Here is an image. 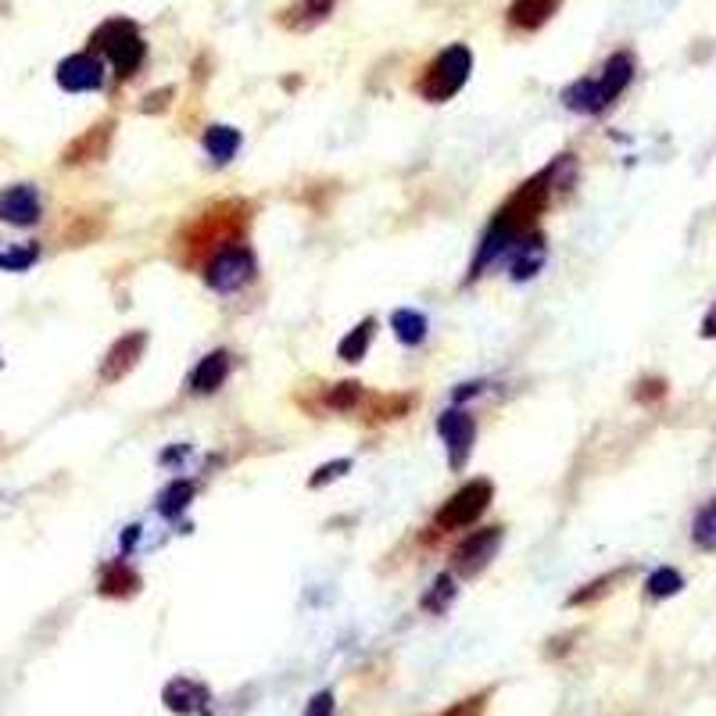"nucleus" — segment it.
<instances>
[{"mask_svg":"<svg viewBox=\"0 0 716 716\" xmlns=\"http://www.w3.org/2000/svg\"><path fill=\"white\" fill-rule=\"evenodd\" d=\"M491 498H495V487H491V480H469L466 487H459V491H455V495L444 502V509L437 512L434 527L437 530L473 527V523H477L480 516L487 512Z\"/></svg>","mask_w":716,"mask_h":716,"instance_id":"obj_5","label":"nucleus"},{"mask_svg":"<svg viewBox=\"0 0 716 716\" xmlns=\"http://www.w3.org/2000/svg\"><path fill=\"white\" fill-rule=\"evenodd\" d=\"M469 394H480V384H462V387H459V391H455V401L469 398Z\"/></svg>","mask_w":716,"mask_h":716,"instance_id":"obj_34","label":"nucleus"},{"mask_svg":"<svg viewBox=\"0 0 716 716\" xmlns=\"http://www.w3.org/2000/svg\"><path fill=\"white\" fill-rule=\"evenodd\" d=\"M58 83L61 90L69 94H86V90H97L104 83V65L94 54H72L58 65Z\"/></svg>","mask_w":716,"mask_h":716,"instance_id":"obj_9","label":"nucleus"},{"mask_svg":"<svg viewBox=\"0 0 716 716\" xmlns=\"http://www.w3.org/2000/svg\"><path fill=\"white\" fill-rule=\"evenodd\" d=\"M205 151L212 154L219 165H226L233 154L240 151V133L233 126H212L205 133Z\"/></svg>","mask_w":716,"mask_h":716,"instance_id":"obj_19","label":"nucleus"},{"mask_svg":"<svg viewBox=\"0 0 716 716\" xmlns=\"http://www.w3.org/2000/svg\"><path fill=\"white\" fill-rule=\"evenodd\" d=\"M305 716H333V695L330 691H319L316 699L308 702Z\"/></svg>","mask_w":716,"mask_h":716,"instance_id":"obj_32","label":"nucleus"},{"mask_svg":"<svg viewBox=\"0 0 716 716\" xmlns=\"http://www.w3.org/2000/svg\"><path fill=\"white\" fill-rule=\"evenodd\" d=\"M162 699L179 716H212V691L201 681H190V677H176V681L165 684Z\"/></svg>","mask_w":716,"mask_h":716,"instance_id":"obj_8","label":"nucleus"},{"mask_svg":"<svg viewBox=\"0 0 716 716\" xmlns=\"http://www.w3.org/2000/svg\"><path fill=\"white\" fill-rule=\"evenodd\" d=\"M545 265V237L537 230L523 233L509 251V269H512V280H530Z\"/></svg>","mask_w":716,"mask_h":716,"instance_id":"obj_12","label":"nucleus"},{"mask_svg":"<svg viewBox=\"0 0 716 716\" xmlns=\"http://www.w3.org/2000/svg\"><path fill=\"white\" fill-rule=\"evenodd\" d=\"M244 215H248V208L240 205V201L212 208V212H205L197 222H190L187 240H179V244L190 248V258H197L205 248H212V255H215V251L226 248V244H237L240 230H244Z\"/></svg>","mask_w":716,"mask_h":716,"instance_id":"obj_1","label":"nucleus"},{"mask_svg":"<svg viewBox=\"0 0 716 716\" xmlns=\"http://www.w3.org/2000/svg\"><path fill=\"white\" fill-rule=\"evenodd\" d=\"M330 11H333V0H298V4L283 15V22H287L290 29H308V26H316V22H323Z\"/></svg>","mask_w":716,"mask_h":716,"instance_id":"obj_20","label":"nucleus"},{"mask_svg":"<svg viewBox=\"0 0 716 716\" xmlns=\"http://www.w3.org/2000/svg\"><path fill=\"white\" fill-rule=\"evenodd\" d=\"M255 276V251L248 248V244H226V248H219L212 258L205 262V280L212 290H219V294H233V290H240L244 283Z\"/></svg>","mask_w":716,"mask_h":716,"instance_id":"obj_4","label":"nucleus"},{"mask_svg":"<svg viewBox=\"0 0 716 716\" xmlns=\"http://www.w3.org/2000/svg\"><path fill=\"white\" fill-rule=\"evenodd\" d=\"M226 376H230V355H226V351H212V355L201 358L194 366V373H190V391L212 394L226 384Z\"/></svg>","mask_w":716,"mask_h":716,"instance_id":"obj_13","label":"nucleus"},{"mask_svg":"<svg viewBox=\"0 0 716 716\" xmlns=\"http://www.w3.org/2000/svg\"><path fill=\"white\" fill-rule=\"evenodd\" d=\"M563 104L566 108H573V111H580V115H595V111L609 108V101H606V94H602L598 79H577L573 86H566Z\"/></svg>","mask_w":716,"mask_h":716,"instance_id":"obj_14","label":"nucleus"},{"mask_svg":"<svg viewBox=\"0 0 716 716\" xmlns=\"http://www.w3.org/2000/svg\"><path fill=\"white\" fill-rule=\"evenodd\" d=\"M412 409V398L409 394H391V398H373V416L376 419H398Z\"/></svg>","mask_w":716,"mask_h":716,"instance_id":"obj_28","label":"nucleus"},{"mask_svg":"<svg viewBox=\"0 0 716 716\" xmlns=\"http://www.w3.org/2000/svg\"><path fill=\"white\" fill-rule=\"evenodd\" d=\"M631 76H634V58H631V54H613V58L606 61V72L598 76V86H602V94H606L609 104H613L616 97L627 90Z\"/></svg>","mask_w":716,"mask_h":716,"instance_id":"obj_15","label":"nucleus"},{"mask_svg":"<svg viewBox=\"0 0 716 716\" xmlns=\"http://www.w3.org/2000/svg\"><path fill=\"white\" fill-rule=\"evenodd\" d=\"M144 344H147V333L144 330L126 333V337H119V341L111 344L108 355H104V362H101V380H104V384H115V380H122L129 369L137 366L140 355H144Z\"/></svg>","mask_w":716,"mask_h":716,"instance_id":"obj_10","label":"nucleus"},{"mask_svg":"<svg viewBox=\"0 0 716 716\" xmlns=\"http://www.w3.org/2000/svg\"><path fill=\"white\" fill-rule=\"evenodd\" d=\"M351 469V459H337V462H326V466H319L316 469V477L308 480V487H323V484H330V480H337V477H344Z\"/></svg>","mask_w":716,"mask_h":716,"instance_id":"obj_31","label":"nucleus"},{"mask_svg":"<svg viewBox=\"0 0 716 716\" xmlns=\"http://www.w3.org/2000/svg\"><path fill=\"white\" fill-rule=\"evenodd\" d=\"M498 545H502V527H484L477 534H469L459 548H455V570L462 577H477L491 566V559L498 555Z\"/></svg>","mask_w":716,"mask_h":716,"instance_id":"obj_6","label":"nucleus"},{"mask_svg":"<svg viewBox=\"0 0 716 716\" xmlns=\"http://www.w3.org/2000/svg\"><path fill=\"white\" fill-rule=\"evenodd\" d=\"M469 69H473V58H469V51L462 43H455V47H448V51H441L430 61V69L419 79V94L434 104L448 101V97H455L462 86H466Z\"/></svg>","mask_w":716,"mask_h":716,"instance_id":"obj_2","label":"nucleus"},{"mask_svg":"<svg viewBox=\"0 0 716 716\" xmlns=\"http://www.w3.org/2000/svg\"><path fill=\"white\" fill-rule=\"evenodd\" d=\"M480 709H484V699H466L462 706H455L452 713H444V716H480Z\"/></svg>","mask_w":716,"mask_h":716,"instance_id":"obj_33","label":"nucleus"},{"mask_svg":"<svg viewBox=\"0 0 716 716\" xmlns=\"http://www.w3.org/2000/svg\"><path fill=\"white\" fill-rule=\"evenodd\" d=\"M437 430H441L444 437V448H448V466L459 473L462 466H466L469 452H473V437H477V423H473V416L462 409H448L441 416V423H437Z\"/></svg>","mask_w":716,"mask_h":716,"instance_id":"obj_7","label":"nucleus"},{"mask_svg":"<svg viewBox=\"0 0 716 716\" xmlns=\"http://www.w3.org/2000/svg\"><path fill=\"white\" fill-rule=\"evenodd\" d=\"M108 137H111V122H104V126H94L86 137H79L76 144L65 151V162L76 165V162H90V158H101L104 147H108Z\"/></svg>","mask_w":716,"mask_h":716,"instance_id":"obj_18","label":"nucleus"},{"mask_svg":"<svg viewBox=\"0 0 716 716\" xmlns=\"http://www.w3.org/2000/svg\"><path fill=\"white\" fill-rule=\"evenodd\" d=\"M452 598H455V580L448 577V573H444V577H437V580H434V591H430V595L423 598V606H427L430 613H444Z\"/></svg>","mask_w":716,"mask_h":716,"instance_id":"obj_29","label":"nucleus"},{"mask_svg":"<svg viewBox=\"0 0 716 716\" xmlns=\"http://www.w3.org/2000/svg\"><path fill=\"white\" fill-rule=\"evenodd\" d=\"M691 534H695V545L706 548V552H716V502H709L706 509L695 516V527H691Z\"/></svg>","mask_w":716,"mask_h":716,"instance_id":"obj_25","label":"nucleus"},{"mask_svg":"<svg viewBox=\"0 0 716 716\" xmlns=\"http://www.w3.org/2000/svg\"><path fill=\"white\" fill-rule=\"evenodd\" d=\"M681 588H684L681 573L670 570V566H663V570H656L652 577H648V595L652 598H670V595H677Z\"/></svg>","mask_w":716,"mask_h":716,"instance_id":"obj_26","label":"nucleus"},{"mask_svg":"<svg viewBox=\"0 0 716 716\" xmlns=\"http://www.w3.org/2000/svg\"><path fill=\"white\" fill-rule=\"evenodd\" d=\"M190 502H194V484H190V480H172L162 495H158V512H162L165 520H176Z\"/></svg>","mask_w":716,"mask_h":716,"instance_id":"obj_22","label":"nucleus"},{"mask_svg":"<svg viewBox=\"0 0 716 716\" xmlns=\"http://www.w3.org/2000/svg\"><path fill=\"white\" fill-rule=\"evenodd\" d=\"M40 212V194L29 183H18V187H8L0 194V219L11 222V226H36Z\"/></svg>","mask_w":716,"mask_h":716,"instance_id":"obj_11","label":"nucleus"},{"mask_svg":"<svg viewBox=\"0 0 716 716\" xmlns=\"http://www.w3.org/2000/svg\"><path fill=\"white\" fill-rule=\"evenodd\" d=\"M36 255H40V251H36L33 244H22V248L0 251V269H8V273H22V269H29V265L36 262Z\"/></svg>","mask_w":716,"mask_h":716,"instance_id":"obj_30","label":"nucleus"},{"mask_svg":"<svg viewBox=\"0 0 716 716\" xmlns=\"http://www.w3.org/2000/svg\"><path fill=\"white\" fill-rule=\"evenodd\" d=\"M140 588V577L133 570H129L126 563H108L101 570V584H97V591L108 598H129L137 595Z\"/></svg>","mask_w":716,"mask_h":716,"instance_id":"obj_16","label":"nucleus"},{"mask_svg":"<svg viewBox=\"0 0 716 716\" xmlns=\"http://www.w3.org/2000/svg\"><path fill=\"white\" fill-rule=\"evenodd\" d=\"M373 337H376V323H373V319H366V323H358L355 330H351L348 337H344V341L337 344V355H341L344 362H358V358H362V355L369 351Z\"/></svg>","mask_w":716,"mask_h":716,"instance_id":"obj_23","label":"nucleus"},{"mask_svg":"<svg viewBox=\"0 0 716 716\" xmlns=\"http://www.w3.org/2000/svg\"><path fill=\"white\" fill-rule=\"evenodd\" d=\"M94 43L104 51V58L111 61V69L115 76H133L140 69V61H144V40H140L137 26L126 22V18H111L108 26L97 29Z\"/></svg>","mask_w":716,"mask_h":716,"instance_id":"obj_3","label":"nucleus"},{"mask_svg":"<svg viewBox=\"0 0 716 716\" xmlns=\"http://www.w3.org/2000/svg\"><path fill=\"white\" fill-rule=\"evenodd\" d=\"M391 330L394 337H398L401 344H419L423 337H427V319L419 316V312H412V308H398L391 316Z\"/></svg>","mask_w":716,"mask_h":716,"instance_id":"obj_21","label":"nucleus"},{"mask_svg":"<svg viewBox=\"0 0 716 716\" xmlns=\"http://www.w3.org/2000/svg\"><path fill=\"white\" fill-rule=\"evenodd\" d=\"M545 179H548V187H570L573 179H577V158L573 154H559L552 165L545 169Z\"/></svg>","mask_w":716,"mask_h":716,"instance_id":"obj_27","label":"nucleus"},{"mask_svg":"<svg viewBox=\"0 0 716 716\" xmlns=\"http://www.w3.org/2000/svg\"><path fill=\"white\" fill-rule=\"evenodd\" d=\"M702 333H706V337H713V333H716V312H713V316H709V323L702 326Z\"/></svg>","mask_w":716,"mask_h":716,"instance_id":"obj_35","label":"nucleus"},{"mask_svg":"<svg viewBox=\"0 0 716 716\" xmlns=\"http://www.w3.org/2000/svg\"><path fill=\"white\" fill-rule=\"evenodd\" d=\"M555 4H559V0H512L509 22H512L516 29H537V26H545L548 15L555 11Z\"/></svg>","mask_w":716,"mask_h":716,"instance_id":"obj_17","label":"nucleus"},{"mask_svg":"<svg viewBox=\"0 0 716 716\" xmlns=\"http://www.w3.org/2000/svg\"><path fill=\"white\" fill-rule=\"evenodd\" d=\"M362 398H366L362 384H358V380H344V384H337L326 394V405H330L333 412H355L358 405H362Z\"/></svg>","mask_w":716,"mask_h":716,"instance_id":"obj_24","label":"nucleus"}]
</instances>
